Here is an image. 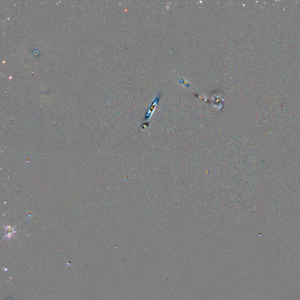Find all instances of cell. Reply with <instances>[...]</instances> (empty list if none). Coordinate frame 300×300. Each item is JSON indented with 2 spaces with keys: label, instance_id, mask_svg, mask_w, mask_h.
Listing matches in <instances>:
<instances>
[{
  "label": "cell",
  "instance_id": "obj_1",
  "mask_svg": "<svg viewBox=\"0 0 300 300\" xmlns=\"http://www.w3.org/2000/svg\"><path fill=\"white\" fill-rule=\"evenodd\" d=\"M160 97V94H159V95H158V96H157V97L155 98V99L154 100L153 103H152V104H151V107H150V109H149V110H148V112H147V115H145V120H148V119L150 118V117L151 115V113H152V112H153V110L155 109V107L156 105H157V104H158V101H159Z\"/></svg>",
  "mask_w": 300,
  "mask_h": 300
}]
</instances>
